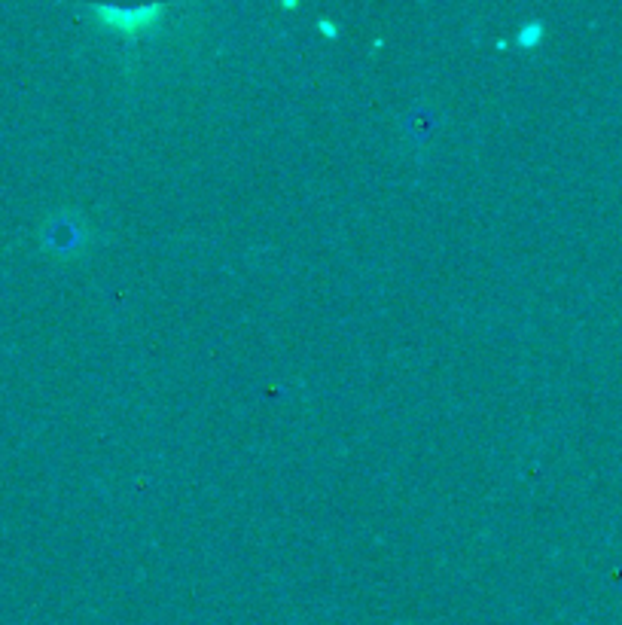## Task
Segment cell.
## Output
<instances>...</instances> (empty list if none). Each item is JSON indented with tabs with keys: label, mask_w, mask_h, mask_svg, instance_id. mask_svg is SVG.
I'll list each match as a JSON object with an SVG mask.
<instances>
[{
	"label": "cell",
	"mask_w": 622,
	"mask_h": 625,
	"mask_svg": "<svg viewBox=\"0 0 622 625\" xmlns=\"http://www.w3.org/2000/svg\"><path fill=\"white\" fill-rule=\"evenodd\" d=\"M86 241V226L83 220L65 214L49 223V232H46V247L58 250V254H77Z\"/></svg>",
	"instance_id": "1"
},
{
	"label": "cell",
	"mask_w": 622,
	"mask_h": 625,
	"mask_svg": "<svg viewBox=\"0 0 622 625\" xmlns=\"http://www.w3.org/2000/svg\"><path fill=\"white\" fill-rule=\"evenodd\" d=\"M104 19H107V25L110 28H116V31H141V28H147L162 10L159 7H129V10H98Z\"/></svg>",
	"instance_id": "2"
}]
</instances>
